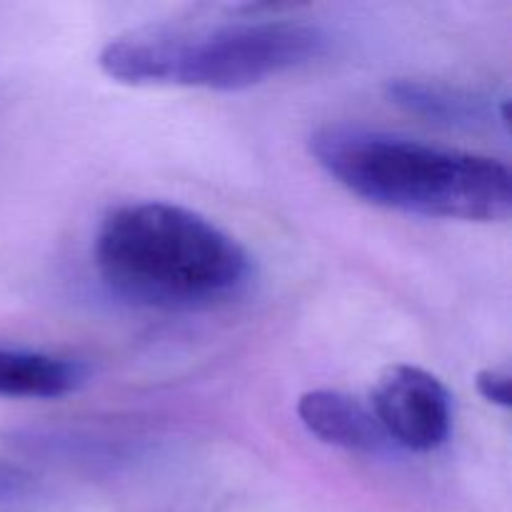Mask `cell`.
Wrapping results in <instances>:
<instances>
[{
	"instance_id": "obj_2",
	"label": "cell",
	"mask_w": 512,
	"mask_h": 512,
	"mask_svg": "<svg viewBox=\"0 0 512 512\" xmlns=\"http://www.w3.org/2000/svg\"><path fill=\"white\" fill-rule=\"evenodd\" d=\"M310 153L335 183L380 208L468 223L510 218V168L490 155L360 125L315 130Z\"/></svg>"
},
{
	"instance_id": "obj_5",
	"label": "cell",
	"mask_w": 512,
	"mask_h": 512,
	"mask_svg": "<svg viewBox=\"0 0 512 512\" xmlns=\"http://www.w3.org/2000/svg\"><path fill=\"white\" fill-rule=\"evenodd\" d=\"M388 98L398 108L448 128L508 130V95H485L463 85L423 78H395L388 83Z\"/></svg>"
},
{
	"instance_id": "obj_6",
	"label": "cell",
	"mask_w": 512,
	"mask_h": 512,
	"mask_svg": "<svg viewBox=\"0 0 512 512\" xmlns=\"http://www.w3.org/2000/svg\"><path fill=\"white\" fill-rule=\"evenodd\" d=\"M298 418L310 435L348 453H380L388 443L370 405L338 390H310L300 395Z\"/></svg>"
},
{
	"instance_id": "obj_7",
	"label": "cell",
	"mask_w": 512,
	"mask_h": 512,
	"mask_svg": "<svg viewBox=\"0 0 512 512\" xmlns=\"http://www.w3.org/2000/svg\"><path fill=\"white\" fill-rule=\"evenodd\" d=\"M83 368L68 358L38 350L0 348V398L55 400L75 393Z\"/></svg>"
},
{
	"instance_id": "obj_8",
	"label": "cell",
	"mask_w": 512,
	"mask_h": 512,
	"mask_svg": "<svg viewBox=\"0 0 512 512\" xmlns=\"http://www.w3.org/2000/svg\"><path fill=\"white\" fill-rule=\"evenodd\" d=\"M48 503L50 493L38 475L0 460V512H43Z\"/></svg>"
},
{
	"instance_id": "obj_9",
	"label": "cell",
	"mask_w": 512,
	"mask_h": 512,
	"mask_svg": "<svg viewBox=\"0 0 512 512\" xmlns=\"http://www.w3.org/2000/svg\"><path fill=\"white\" fill-rule=\"evenodd\" d=\"M475 388H478L480 398L495 408L508 410L512 405V380L505 370H480L475 375Z\"/></svg>"
},
{
	"instance_id": "obj_4",
	"label": "cell",
	"mask_w": 512,
	"mask_h": 512,
	"mask_svg": "<svg viewBox=\"0 0 512 512\" xmlns=\"http://www.w3.org/2000/svg\"><path fill=\"white\" fill-rule=\"evenodd\" d=\"M370 410L388 443L410 453H433L448 443L453 400L433 373L415 365H393L375 383Z\"/></svg>"
},
{
	"instance_id": "obj_3",
	"label": "cell",
	"mask_w": 512,
	"mask_h": 512,
	"mask_svg": "<svg viewBox=\"0 0 512 512\" xmlns=\"http://www.w3.org/2000/svg\"><path fill=\"white\" fill-rule=\"evenodd\" d=\"M323 30L305 20L260 15L213 25H148L110 38L98 55L125 85L243 90L318 58Z\"/></svg>"
},
{
	"instance_id": "obj_1",
	"label": "cell",
	"mask_w": 512,
	"mask_h": 512,
	"mask_svg": "<svg viewBox=\"0 0 512 512\" xmlns=\"http://www.w3.org/2000/svg\"><path fill=\"white\" fill-rule=\"evenodd\" d=\"M95 270L120 298L158 310H210L245 293L250 255L195 210L160 200L110 210L95 233Z\"/></svg>"
}]
</instances>
